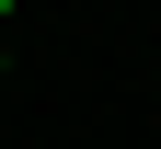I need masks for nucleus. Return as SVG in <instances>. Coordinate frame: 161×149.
I'll return each instance as SVG.
<instances>
[{"mask_svg": "<svg viewBox=\"0 0 161 149\" xmlns=\"http://www.w3.org/2000/svg\"><path fill=\"white\" fill-rule=\"evenodd\" d=\"M0 80H12V46H0Z\"/></svg>", "mask_w": 161, "mask_h": 149, "instance_id": "f257e3e1", "label": "nucleus"}, {"mask_svg": "<svg viewBox=\"0 0 161 149\" xmlns=\"http://www.w3.org/2000/svg\"><path fill=\"white\" fill-rule=\"evenodd\" d=\"M0 12H12V0H0Z\"/></svg>", "mask_w": 161, "mask_h": 149, "instance_id": "f03ea898", "label": "nucleus"}]
</instances>
